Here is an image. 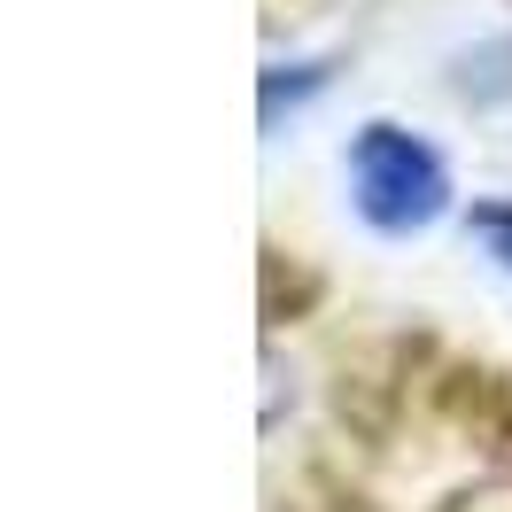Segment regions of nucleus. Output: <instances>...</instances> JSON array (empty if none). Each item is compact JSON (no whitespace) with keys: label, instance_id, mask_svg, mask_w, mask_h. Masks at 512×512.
<instances>
[{"label":"nucleus","instance_id":"f257e3e1","mask_svg":"<svg viewBox=\"0 0 512 512\" xmlns=\"http://www.w3.org/2000/svg\"><path fill=\"white\" fill-rule=\"evenodd\" d=\"M350 194H357V218L373 225V233H419V225L443 218L450 171L419 132L365 125L350 140Z\"/></svg>","mask_w":512,"mask_h":512},{"label":"nucleus","instance_id":"f03ea898","mask_svg":"<svg viewBox=\"0 0 512 512\" xmlns=\"http://www.w3.org/2000/svg\"><path fill=\"white\" fill-rule=\"evenodd\" d=\"M466 233L512 272V202H474V210H466Z\"/></svg>","mask_w":512,"mask_h":512}]
</instances>
